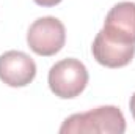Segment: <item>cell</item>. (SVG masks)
I'll use <instances>...</instances> for the list:
<instances>
[{
  "mask_svg": "<svg viewBox=\"0 0 135 134\" xmlns=\"http://www.w3.org/2000/svg\"><path fill=\"white\" fill-rule=\"evenodd\" d=\"M36 76L35 60L22 51H6L0 55V81L8 87H25Z\"/></svg>",
  "mask_w": 135,
  "mask_h": 134,
  "instance_id": "277c9868",
  "label": "cell"
},
{
  "mask_svg": "<svg viewBox=\"0 0 135 134\" xmlns=\"http://www.w3.org/2000/svg\"><path fill=\"white\" fill-rule=\"evenodd\" d=\"M129 107H131V114H132V117H134L135 120V93L131 96V101H129Z\"/></svg>",
  "mask_w": 135,
  "mask_h": 134,
  "instance_id": "ba28073f",
  "label": "cell"
},
{
  "mask_svg": "<svg viewBox=\"0 0 135 134\" xmlns=\"http://www.w3.org/2000/svg\"><path fill=\"white\" fill-rule=\"evenodd\" d=\"M61 0H35V3H38L39 6H46V8H49V6H55V5H58Z\"/></svg>",
  "mask_w": 135,
  "mask_h": 134,
  "instance_id": "52a82bcc",
  "label": "cell"
},
{
  "mask_svg": "<svg viewBox=\"0 0 135 134\" xmlns=\"http://www.w3.org/2000/svg\"><path fill=\"white\" fill-rule=\"evenodd\" d=\"M102 33L115 41L135 44V3L119 2L105 16Z\"/></svg>",
  "mask_w": 135,
  "mask_h": 134,
  "instance_id": "5b68a950",
  "label": "cell"
},
{
  "mask_svg": "<svg viewBox=\"0 0 135 134\" xmlns=\"http://www.w3.org/2000/svg\"><path fill=\"white\" fill-rule=\"evenodd\" d=\"M91 51L94 60L99 65L107 68H123L132 62L135 55V44L115 41L99 32L93 41Z\"/></svg>",
  "mask_w": 135,
  "mask_h": 134,
  "instance_id": "8992f818",
  "label": "cell"
},
{
  "mask_svg": "<svg viewBox=\"0 0 135 134\" xmlns=\"http://www.w3.org/2000/svg\"><path fill=\"white\" fill-rule=\"evenodd\" d=\"M66 43V29L63 22L54 16L36 19L28 27L27 44L35 54L41 57H52L58 54Z\"/></svg>",
  "mask_w": 135,
  "mask_h": 134,
  "instance_id": "3957f363",
  "label": "cell"
},
{
  "mask_svg": "<svg viewBox=\"0 0 135 134\" xmlns=\"http://www.w3.org/2000/svg\"><path fill=\"white\" fill-rule=\"evenodd\" d=\"M47 82L55 96L72 100L86 88L88 69L77 59H63L49 69Z\"/></svg>",
  "mask_w": 135,
  "mask_h": 134,
  "instance_id": "7a4b0ae2",
  "label": "cell"
},
{
  "mask_svg": "<svg viewBox=\"0 0 135 134\" xmlns=\"http://www.w3.org/2000/svg\"><path fill=\"white\" fill-rule=\"evenodd\" d=\"M126 118L116 106H99L88 112L69 115L60 126L61 134H123Z\"/></svg>",
  "mask_w": 135,
  "mask_h": 134,
  "instance_id": "6da1fadb",
  "label": "cell"
}]
</instances>
